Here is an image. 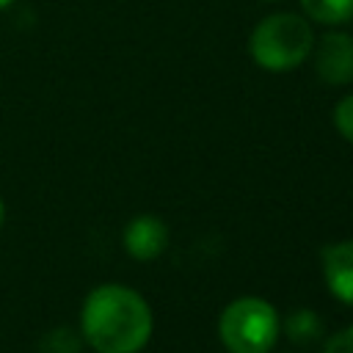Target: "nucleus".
Listing matches in <instances>:
<instances>
[{"instance_id":"obj_6","label":"nucleus","mask_w":353,"mask_h":353,"mask_svg":"<svg viewBox=\"0 0 353 353\" xmlns=\"http://www.w3.org/2000/svg\"><path fill=\"white\" fill-rule=\"evenodd\" d=\"M323 279L336 301L353 306V240H339L323 248Z\"/></svg>"},{"instance_id":"obj_9","label":"nucleus","mask_w":353,"mask_h":353,"mask_svg":"<svg viewBox=\"0 0 353 353\" xmlns=\"http://www.w3.org/2000/svg\"><path fill=\"white\" fill-rule=\"evenodd\" d=\"M41 353H80V336L72 328H52L41 336Z\"/></svg>"},{"instance_id":"obj_1","label":"nucleus","mask_w":353,"mask_h":353,"mask_svg":"<svg viewBox=\"0 0 353 353\" xmlns=\"http://www.w3.org/2000/svg\"><path fill=\"white\" fill-rule=\"evenodd\" d=\"M80 331L97 353H138L152 336V309L132 287L99 284L83 301Z\"/></svg>"},{"instance_id":"obj_4","label":"nucleus","mask_w":353,"mask_h":353,"mask_svg":"<svg viewBox=\"0 0 353 353\" xmlns=\"http://www.w3.org/2000/svg\"><path fill=\"white\" fill-rule=\"evenodd\" d=\"M314 50V72L328 85L353 83V36L347 33H323Z\"/></svg>"},{"instance_id":"obj_13","label":"nucleus","mask_w":353,"mask_h":353,"mask_svg":"<svg viewBox=\"0 0 353 353\" xmlns=\"http://www.w3.org/2000/svg\"><path fill=\"white\" fill-rule=\"evenodd\" d=\"M11 3H14V0H0V11H3V8H8Z\"/></svg>"},{"instance_id":"obj_10","label":"nucleus","mask_w":353,"mask_h":353,"mask_svg":"<svg viewBox=\"0 0 353 353\" xmlns=\"http://www.w3.org/2000/svg\"><path fill=\"white\" fill-rule=\"evenodd\" d=\"M334 127H336V132L345 141L353 143V94H347V97H342L336 102V108H334Z\"/></svg>"},{"instance_id":"obj_8","label":"nucleus","mask_w":353,"mask_h":353,"mask_svg":"<svg viewBox=\"0 0 353 353\" xmlns=\"http://www.w3.org/2000/svg\"><path fill=\"white\" fill-rule=\"evenodd\" d=\"M284 328H287V336H290L292 342L306 345V342H314V339L323 334V320H320V314L312 312V309H295V312L287 317Z\"/></svg>"},{"instance_id":"obj_5","label":"nucleus","mask_w":353,"mask_h":353,"mask_svg":"<svg viewBox=\"0 0 353 353\" xmlns=\"http://www.w3.org/2000/svg\"><path fill=\"white\" fill-rule=\"evenodd\" d=\"M124 251L138 259V262H149L154 256H160L168 245V226L163 223V218L152 215V212H143V215H135L127 226H124Z\"/></svg>"},{"instance_id":"obj_2","label":"nucleus","mask_w":353,"mask_h":353,"mask_svg":"<svg viewBox=\"0 0 353 353\" xmlns=\"http://www.w3.org/2000/svg\"><path fill=\"white\" fill-rule=\"evenodd\" d=\"M314 47V30L306 17L276 11L256 22L248 39V52L256 66L268 72H287L301 66Z\"/></svg>"},{"instance_id":"obj_11","label":"nucleus","mask_w":353,"mask_h":353,"mask_svg":"<svg viewBox=\"0 0 353 353\" xmlns=\"http://www.w3.org/2000/svg\"><path fill=\"white\" fill-rule=\"evenodd\" d=\"M323 353H353V325H345L342 331H336L325 342Z\"/></svg>"},{"instance_id":"obj_12","label":"nucleus","mask_w":353,"mask_h":353,"mask_svg":"<svg viewBox=\"0 0 353 353\" xmlns=\"http://www.w3.org/2000/svg\"><path fill=\"white\" fill-rule=\"evenodd\" d=\"M3 221H6V204H3V199H0V226H3Z\"/></svg>"},{"instance_id":"obj_7","label":"nucleus","mask_w":353,"mask_h":353,"mask_svg":"<svg viewBox=\"0 0 353 353\" xmlns=\"http://www.w3.org/2000/svg\"><path fill=\"white\" fill-rule=\"evenodd\" d=\"M301 8L320 25H342L353 19V0H301Z\"/></svg>"},{"instance_id":"obj_3","label":"nucleus","mask_w":353,"mask_h":353,"mask_svg":"<svg viewBox=\"0 0 353 353\" xmlns=\"http://www.w3.org/2000/svg\"><path fill=\"white\" fill-rule=\"evenodd\" d=\"M279 331L281 320L276 306L256 295L234 298L218 317V336L229 353H268Z\"/></svg>"}]
</instances>
